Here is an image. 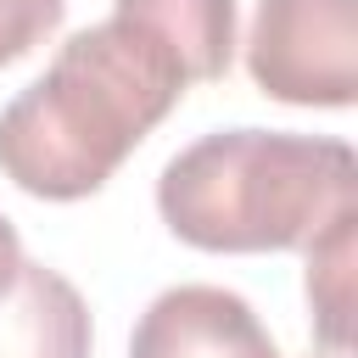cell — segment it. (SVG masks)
Segmentation results:
<instances>
[{
    "instance_id": "1",
    "label": "cell",
    "mask_w": 358,
    "mask_h": 358,
    "mask_svg": "<svg viewBox=\"0 0 358 358\" xmlns=\"http://www.w3.org/2000/svg\"><path fill=\"white\" fill-rule=\"evenodd\" d=\"M196 67L140 11L112 6L0 106V173L39 201L95 196L179 106Z\"/></svg>"
},
{
    "instance_id": "2",
    "label": "cell",
    "mask_w": 358,
    "mask_h": 358,
    "mask_svg": "<svg viewBox=\"0 0 358 358\" xmlns=\"http://www.w3.org/2000/svg\"><path fill=\"white\" fill-rule=\"evenodd\" d=\"M358 207V157L336 134L218 129L168 157L162 224L196 252H291Z\"/></svg>"
},
{
    "instance_id": "3",
    "label": "cell",
    "mask_w": 358,
    "mask_h": 358,
    "mask_svg": "<svg viewBox=\"0 0 358 358\" xmlns=\"http://www.w3.org/2000/svg\"><path fill=\"white\" fill-rule=\"evenodd\" d=\"M246 73L285 106L358 101V0H257Z\"/></svg>"
},
{
    "instance_id": "4",
    "label": "cell",
    "mask_w": 358,
    "mask_h": 358,
    "mask_svg": "<svg viewBox=\"0 0 358 358\" xmlns=\"http://www.w3.org/2000/svg\"><path fill=\"white\" fill-rule=\"evenodd\" d=\"M263 319L224 285H173L151 296L129 336V358H274Z\"/></svg>"
},
{
    "instance_id": "5",
    "label": "cell",
    "mask_w": 358,
    "mask_h": 358,
    "mask_svg": "<svg viewBox=\"0 0 358 358\" xmlns=\"http://www.w3.org/2000/svg\"><path fill=\"white\" fill-rule=\"evenodd\" d=\"M95 330L78 285L45 263H17L0 291V358H90Z\"/></svg>"
},
{
    "instance_id": "6",
    "label": "cell",
    "mask_w": 358,
    "mask_h": 358,
    "mask_svg": "<svg viewBox=\"0 0 358 358\" xmlns=\"http://www.w3.org/2000/svg\"><path fill=\"white\" fill-rule=\"evenodd\" d=\"M112 6H129L151 28H162L196 67V84L224 78L235 56V0H112Z\"/></svg>"
},
{
    "instance_id": "7",
    "label": "cell",
    "mask_w": 358,
    "mask_h": 358,
    "mask_svg": "<svg viewBox=\"0 0 358 358\" xmlns=\"http://www.w3.org/2000/svg\"><path fill=\"white\" fill-rule=\"evenodd\" d=\"M352 229H358V207L341 213L336 224H324L302 252H308V308H313V330L330 352L352 347Z\"/></svg>"
},
{
    "instance_id": "8",
    "label": "cell",
    "mask_w": 358,
    "mask_h": 358,
    "mask_svg": "<svg viewBox=\"0 0 358 358\" xmlns=\"http://www.w3.org/2000/svg\"><path fill=\"white\" fill-rule=\"evenodd\" d=\"M67 0H0V67L22 62L34 45H45L62 22Z\"/></svg>"
},
{
    "instance_id": "9",
    "label": "cell",
    "mask_w": 358,
    "mask_h": 358,
    "mask_svg": "<svg viewBox=\"0 0 358 358\" xmlns=\"http://www.w3.org/2000/svg\"><path fill=\"white\" fill-rule=\"evenodd\" d=\"M17 263H22V241H17V229H11V218L0 213V291L11 285V274H17Z\"/></svg>"
},
{
    "instance_id": "10",
    "label": "cell",
    "mask_w": 358,
    "mask_h": 358,
    "mask_svg": "<svg viewBox=\"0 0 358 358\" xmlns=\"http://www.w3.org/2000/svg\"><path fill=\"white\" fill-rule=\"evenodd\" d=\"M274 358H280V352H274Z\"/></svg>"
}]
</instances>
